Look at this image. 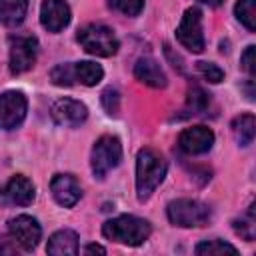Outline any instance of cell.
<instances>
[{"mask_svg": "<svg viewBox=\"0 0 256 256\" xmlns=\"http://www.w3.org/2000/svg\"><path fill=\"white\" fill-rule=\"evenodd\" d=\"M168 164L164 156L154 148H142L136 156V196L140 202L148 200L152 192L162 184Z\"/></svg>", "mask_w": 256, "mask_h": 256, "instance_id": "6da1fadb", "label": "cell"}, {"mask_svg": "<svg viewBox=\"0 0 256 256\" xmlns=\"http://www.w3.org/2000/svg\"><path fill=\"white\" fill-rule=\"evenodd\" d=\"M102 234H104V238L114 240L118 244L140 246L150 238L152 226L144 218H138L132 214H122L112 220H106L102 224Z\"/></svg>", "mask_w": 256, "mask_h": 256, "instance_id": "7a4b0ae2", "label": "cell"}, {"mask_svg": "<svg viewBox=\"0 0 256 256\" xmlns=\"http://www.w3.org/2000/svg\"><path fill=\"white\" fill-rule=\"evenodd\" d=\"M78 42L88 54L102 56V58L114 56L120 48V42H118L114 30L104 26V24H86V26H82L78 30Z\"/></svg>", "mask_w": 256, "mask_h": 256, "instance_id": "3957f363", "label": "cell"}, {"mask_svg": "<svg viewBox=\"0 0 256 256\" xmlns=\"http://www.w3.org/2000/svg\"><path fill=\"white\" fill-rule=\"evenodd\" d=\"M166 214L168 220L180 228H200L210 222V208L204 202L192 198L172 200L166 208Z\"/></svg>", "mask_w": 256, "mask_h": 256, "instance_id": "277c9868", "label": "cell"}, {"mask_svg": "<svg viewBox=\"0 0 256 256\" xmlns=\"http://www.w3.org/2000/svg\"><path fill=\"white\" fill-rule=\"evenodd\" d=\"M120 160H122V144L116 136L104 134L94 142L90 164L96 178H104L110 170H114L120 164Z\"/></svg>", "mask_w": 256, "mask_h": 256, "instance_id": "5b68a950", "label": "cell"}, {"mask_svg": "<svg viewBox=\"0 0 256 256\" xmlns=\"http://www.w3.org/2000/svg\"><path fill=\"white\" fill-rule=\"evenodd\" d=\"M176 38L178 42L188 48L194 54H200L204 50V32H202V12L200 8L192 6L184 12L178 28H176Z\"/></svg>", "mask_w": 256, "mask_h": 256, "instance_id": "8992f818", "label": "cell"}, {"mask_svg": "<svg viewBox=\"0 0 256 256\" xmlns=\"http://www.w3.org/2000/svg\"><path fill=\"white\" fill-rule=\"evenodd\" d=\"M38 56V40L34 36H12L10 38V72H28Z\"/></svg>", "mask_w": 256, "mask_h": 256, "instance_id": "52a82bcc", "label": "cell"}, {"mask_svg": "<svg viewBox=\"0 0 256 256\" xmlns=\"http://www.w3.org/2000/svg\"><path fill=\"white\" fill-rule=\"evenodd\" d=\"M28 100L18 90H8L0 94V130H12L26 118Z\"/></svg>", "mask_w": 256, "mask_h": 256, "instance_id": "ba28073f", "label": "cell"}, {"mask_svg": "<svg viewBox=\"0 0 256 256\" xmlns=\"http://www.w3.org/2000/svg\"><path fill=\"white\" fill-rule=\"evenodd\" d=\"M8 230H10V236L18 242V246L26 252L34 250L42 238V228H40L38 220L28 214H20V216L12 218L8 222Z\"/></svg>", "mask_w": 256, "mask_h": 256, "instance_id": "9c48e42d", "label": "cell"}, {"mask_svg": "<svg viewBox=\"0 0 256 256\" xmlns=\"http://www.w3.org/2000/svg\"><path fill=\"white\" fill-rule=\"evenodd\" d=\"M52 120L64 128H76L88 118V108L74 98H60L52 104Z\"/></svg>", "mask_w": 256, "mask_h": 256, "instance_id": "30bf717a", "label": "cell"}, {"mask_svg": "<svg viewBox=\"0 0 256 256\" xmlns=\"http://www.w3.org/2000/svg\"><path fill=\"white\" fill-rule=\"evenodd\" d=\"M214 144V132L206 126H192L180 132L178 136V146L182 152L190 156L206 154Z\"/></svg>", "mask_w": 256, "mask_h": 256, "instance_id": "8fae6325", "label": "cell"}, {"mask_svg": "<svg viewBox=\"0 0 256 256\" xmlns=\"http://www.w3.org/2000/svg\"><path fill=\"white\" fill-rule=\"evenodd\" d=\"M70 6L64 0H44L40 6V22L48 32H60L70 24Z\"/></svg>", "mask_w": 256, "mask_h": 256, "instance_id": "7c38bea8", "label": "cell"}, {"mask_svg": "<svg viewBox=\"0 0 256 256\" xmlns=\"http://www.w3.org/2000/svg\"><path fill=\"white\" fill-rule=\"evenodd\" d=\"M50 192L54 200L64 208H72L82 198L80 182L72 174H56L50 180Z\"/></svg>", "mask_w": 256, "mask_h": 256, "instance_id": "4fadbf2b", "label": "cell"}, {"mask_svg": "<svg viewBox=\"0 0 256 256\" xmlns=\"http://www.w3.org/2000/svg\"><path fill=\"white\" fill-rule=\"evenodd\" d=\"M2 196L6 202L10 204H16V206H28L34 202V196H36V188L32 184V180H28L26 176H12L4 190H2Z\"/></svg>", "mask_w": 256, "mask_h": 256, "instance_id": "5bb4252c", "label": "cell"}, {"mask_svg": "<svg viewBox=\"0 0 256 256\" xmlns=\"http://www.w3.org/2000/svg\"><path fill=\"white\" fill-rule=\"evenodd\" d=\"M134 76L142 84H146L150 88H164L168 84L164 70L160 68V64L154 58H140V60H136V64H134Z\"/></svg>", "mask_w": 256, "mask_h": 256, "instance_id": "9a60e30c", "label": "cell"}, {"mask_svg": "<svg viewBox=\"0 0 256 256\" xmlns=\"http://www.w3.org/2000/svg\"><path fill=\"white\" fill-rule=\"evenodd\" d=\"M46 252L52 256H72L78 254V234L74 230H58L50 236Z\"/></svg>", "mask_w": 256, "mask_h": 256, "instance_id": "2e32d148", "label": "cell"}, {"mask_svg": "<svg viewBox=\"0 0 256 256\" xmlns=\"http://www.w3.org/2000/svg\"><path fill=\"white\" fill-rule=\"evenodd\" d=\"M28 12V0H0V24L18 26Z\"/></svg>", "mask_w": 256, "mask_h": 256, "instance_id": "e0dca14e", "label": "cell"}, {"mask_svg": "<svg viewBox=\"0 0 256 256\" xmlns=\"http://www.w3.org/2000/svg\"><path fill=\"white\" fill-rule=\"evenodd\" d=\"M232 132L240 146H248L256 134V118L252 114H240L232 120Z\"/></svg>", "mask_w": 256, "mask_h": 256, "instance_id": "ac0fdd59", "label": "cell"}, {"mask_svg": "<svg viewBox=\"0 0 256 256\" xmlns=\"http://www.w3.org/2000/svg\"><path fill=\"white\" fill-rule=\"evenodd\" d=\"M74 76H76V82L84 86H96L102 80L104 70L100 64L84 60V62H74Z\"/></svg>", "mask_w": 256, "mask_h": 256, "instance_id": "d6986e66", "label": "cell"}, {"mask_svg": "<svg viewBox=\"0 0 256 256\" xmlns=\"http://www.w3.org/2000/svg\"><path fill=\"white\" fill-rule=\"evenodd\" d=\"M234 14L248 32L256 30V0H238L234 6Z\"/></svg>", "mask_w": 256, "mask_h": 256, "instance_id": "ffe728a7", "label": "cell"}, {"mask_svg": "<svg viewBox=\"0 0 256 256\" xmlns=\"http://www.w3.org/2000/svg\"><path fill=\"white\" fill-rule=\"evenodd\" d=\"M234 230L236 234H240L244 240L252 242L256 236V214H254V204H250V208L238 218L234 220Z\"/></svg>", "mask_w": 256, "mask_h": 256, "instance_id": "44dd1931", "label": "cell"}, {"mask_svg": "<svg viewBox=\"0 0 256 256\" xmlns=\"http://www.w3.org/2000/svg\"><path fill=\"white\" fill-rule=\"evenodd\" d=\"M194 252H196V254H208V256H218V254H238V250H236L232 244H228V242H224V240H220V238H212V240H204V242H200V244L194 248Z\"/></svg>", "mask_w": 256, "mask_h": 256, "instance_id": "7402d4cb", "label": "cell"}, {"mask_svg": "<svg viewBox=\"0 0 256 256\" xmlns=\"http://www.w3.org/2000/svg\"><path fill=\"white\" fill-rule=\"evenodd\" d=\"M50 78L56 86H72L76 84V76H74V64H58L52 68Z\"/></svg>", "mask_w": 256, "mask_h": 256, "instance_id": "603a6c76", "label": "cell"}, {"mask_svg": "<svg viewBox=\"0 0 256 256\" xmlns=\"http://www.w3.org/2000/svg\"><path fill=\"white\" fill-rule=\"evenodd\" d=\"M210 104V96L200 88V86H192L188 92V108L192 110V114L196 112H204Z\"/></svg>", "mask_w": 256, "mask_h": 256, "instance_id": "cb8c5ba5", "label": "cell"}, {"mask_svg": "<svg viewBox=\"0 0 256 256\" xmlns=\"http://www.w3.org/2000/svg\"><path fill=\"white\" fill-rule=\"evenodd\" d=\"M108 6L124 16H138L144 8V0H108Z\"/></svg>", "mask_w": 256, "mask_h": 256, "instance_id": "d4e9b609", "label": "cell"}, {"mask_svg": "<svg viewBox=\"0 0 256 256\" xmlns=\"http://www.w3.org/2000/svg\"><path fill=\"white\" fill-rule=\"evenodd\" d=\"M102 106H104V110L110 114V116H116L118 114V110H120V92L116 90V88H106L104 92H102Z\"/></svg>", "mask_w": 256, "mask_h": 256, "instance_id": "484cf974", "label": "cell"}, {"mask_svg": "<svg viewBox=\"0 0 256 256\" xmlns=\"http://www.w3.org/2000/svg\"><path fill=\"white\" fill-rule=\"evenodd\" d=\"M198 72H200L208 82H212V84H218V82L224 80L222 68H220L218 64H214V62H198Z\"/></svg>", "mask_w": 256, "mask_h": 256, "instance_id": "4316f807", "label": "cell"}, {"mask_svg": "<svg viewBox=\"0 0 256 256\" xmlns=\"http://www.w3.org/2000/svg\"><path fill=\"white\" fill-rule=\"evenodd\" d=\"M240 64H242V70L244 72H248L250 76H254V72H256V46H248L242 52Z\"/></svg>", "mask_w": 256, "mask_h": 256, "instance_id": "83f0119b", "label": "cell"}, {"mask_svg": "<svg viewBox=\"0 0 256 256\" xmlns=\"http://www.w3.org/2000/svg\"><path fill=\"white\" fill-rule=\"evenodd\" d=\"M18 250H22V248L18 246V242H16L12 236H0V252H4V254H14V252H18Z\"/></svg>", "mask_w": 256, "mask_h": 256, "instance_id": "f1b7e54d", "label": "cell"}, {"mask_svg": "<svg viewBox=\"0 0 256 256\" xmlns=\"http://www.w3.org/2000/svg\"><path fill=\"white\" fill-rule=\"evenodd\" d=\"M82 252H84V254H106V248L100 246V244H88Z\"/></svg>", "mask_w": 256, "mask_h": 256, "instance_id": "f546056e", "label": "cell"}, {"mask_svg": "<svg viewBox=\"0 0 256 256\" xmlns=\"http://www.w3.org/2000/svg\"><path fill=\"white\" fill-rule=\"evenodd\" d=\"M198 2H202V4H208V6H212V8H216V6H220L224 0H198Z\"/></svg>", "mask_w": 256, "mask_h": 256, "instance_id": "4dcf8cb0", "label": "cell"}]
</instances>
